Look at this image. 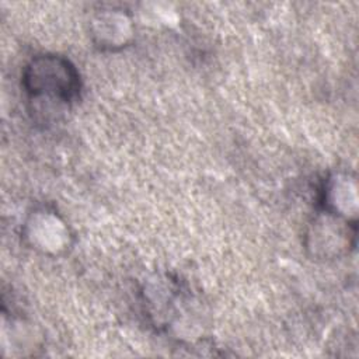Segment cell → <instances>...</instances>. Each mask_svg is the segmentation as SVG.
I'll use <instances>...</instances> for the list:
<instances>
[{
	"label": "cell",
	"mask_w": 359,
	"mask_h": 359,
	"mask_svg": "<svg viewBox=\"0 0 359 359\" xmlns=\"http://www.w3.org/2000/svg\"><path fill=\"white\" fill-rule=\"evenodd\" d=\"M325 213V212H324ZM316 254L321 257L339 255L342 251L349 250L353 245L355 238V222L351 219H342L341 216L325 213L324 219H317L310 234Z\"/></svg>",
	"instance_id": "cell-2"
},
{
	"label": "cell",
	"mask_w": 359,
	"mask_h": 359,
	"mask_svg": "<svg viewBox=\"0 0 359 359\" xmlns=\"http://www.w3.org/2000/svg\"><path fill=\"white\" fill-rule=\"evenodd\" d=\"M324 212L349 219L356 212L355 180L345 174H335L328 178L324 188Z\"/></svg>",
	"instance_id": "cell-3"
},
{
	"label": "cell",
	"mask_w": 359,
	"mask_h": 359,
	"mask_svg": "<svg viewBox=\"0 0 359 359\" xmlns=\"http://www.w3.org/2000/svg\"><path fill=\"white\" fill-rule=\"evenodd\" d=\"M24 87L38 100L69 104L80 93V76L63 56H35L24 70Z\"/></svg>",
	"instance_id": "cell-1"
},
{
	"label": "cell",
	"mask_w": 359,
	"mask_h": 359,
	"mask_svg": "<svg viewBox=\"0 0 359 359\" xmlns=\"http://www.w3.org/2000/svg\"><path fill=\"white\" fill-rule=\"evenodd\" d=\"M27 227L29 229L28 237L32 238V243L36 245L46 234L45 243L42 245L43 251L56 250L57 252L59 250H63L67 243L69 234L65 223L48 212H36L31 222L27 223Z\"/></svg>",
	"instance_id": "cell-4"
}]
</instances>
